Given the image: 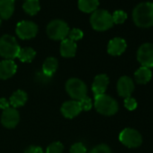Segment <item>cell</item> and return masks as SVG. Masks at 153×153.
Segmentation results:
<instances>
[{
  "label": "cell",
  "instance_id": "cell-9",
  "mask_svg": "<svg viewBox=\"0 0 153 153\" xmlns=\"http://www.w3.org/2000/svg\"><path fill=\"white\" fill-rule=\"evenodd\" d=\"M138 61L142 65V67L152 68L153 67V44L144 43L142 44L137 51Z\"/></svg>",
  "mask_w": 153,
  "mask_h": 153
},
{
  "label": "cell",
  "instance_id": "cell-10",
  "mask_svg": "<svg viewBox=\"0 0 153 153\" xmlns=\"http://www.w3.org/2000/svg\"><path fill=\"white\" fill-rule=\"evenodd\" d=\"M20 121V114L16 108H7L4 110L1 116L2 124L8 129L15 128Z\"/></svg>",
  "mask_w": 153,
  "mask_h": 153
},
{
  "label": "cell",
  "instance_id": "cell-24",
  "mask_svg": "<svg viewBox=\"0 0 153 153\" xmlns=\"http://www.w3.org/2000/svg\"><path fill=\"white\" fill-rule=\"evenodd\" d=\"M112 17H113L114 24L120 25V24H123V23L125 22V20L127 19V15L123 10H117V11H115Z\"/></svg>",
  "mask_w": 153,
  "mask_h": 153
},
{
  "label": "cell",
  "instance_id": "cell-22",
  "mask_svg": "<svg viewBox=\"0 0 153 153\" xmlns=\"http://www.w3.org/2000/svg\"><path fill=\"white\" fill-rule=\"evenodd\" d=\"M23 8L25 12L30 16L36 15L41 9L39 0H25L23 5Z\"/></svg>",
  "mask_w": 153,
  "mask_h": 153
},
{
  "label": "cell",
  "instance_id": "cell-7",
  "mask_svg": "<svg viewBox=\"0 0 153 153\" xmlns=\"http://www.w3.org/2000/svg\"><path fill=\"white\" fill-rule=\"evenodd\" d=\"M119 140L123 145L129 148H137L142 143V137L140 133L131 128L123 130L119 135Z\"/></svg>",
  "mask_w": 153,
  "mask_h": 153
},
{
  "label": "cell",
  "instance_id": "cell-19",
  "mask_svg": "<svg viewBox=\"0 0 153 153\" xmlns=\"http://www.w3.org/2000/svg\"><path fill=\"white\" fill-rule=\"evenodd\" d=\"M28 99L27 94L23 90H17L10 97L9 103L14 108L21 107L23 106Z\"/></svg>",
  "mask_w": 153,
  "mask_h": 153
},
{
  "label": "cell",
  "instance_id": "cell-31",
  "mask_svg": "<svg viewBox=\"0 0 153 153\" xmlns=\"http://www.w3.org/2000/svg\"><path fill=\"white\" fill-rule=\"evenodd\" d=\"M25 153H43V150L41 147L38 146H30L25 149Z\"/></svg>",
  "mask_w": 153,
  "mask_h": 153
},
{
  "label": "cell",
  "instance_id": "cell-20",
  "mask_svg": "<svg viewBox=\"0 0 153 153\" xmlns=\"http://www.w3.org/2000/svg\"><path fill=\"white\" fill-rule=\"evenodd\" d=\"M135 80L139 84H146L151 79V70L146 67H140L134 74Z\"/></svg>",
  "mask_w": 153,
  "mask_h": 153
},
{
  "label": "cell",
  "instance_id": "cell-18",
  "mask_svg": "<svg viewBox=\"0 0 153 153\" xmlns=\"http://www.w3.org/2000/svg\"><path fill=\"white\" fill-rule=\"evenodd\" d=\"M58 68V60L54 57H49L45 59L42 65V74L47 76V78H51V76L56 72Z\"/></svg>",
  "mask_w": 153,
  "mask_h": 153
},
{
  "label": "cell",
  "instance_id": "cell-21",
  "mask_svg": "<svg viewBox=\"0 0 153 153\" xmlns=\"http://www.w3.org/2000/svg\"><path fill=\"white\" fill-rule=\"evenodd\" d=\"M79 8L84 13H93L97 10L99 6L98 0H79Z\"/></svg>",
  "mask_w": 153,
  "mask_h": 153
},
{
  "label": "cell",
  "instance_id": "cell-17",
  "mask_svg": "<svg viewBox=\"0 0 153 153\" xmlns=\"http://www.w3.org/2000/svg\"><path fill=\"white\" fill-rule=\"evenodd\" d=\"M15 10L14 0H0V17L2 19H9Z\"/></svg>",
  "mask_w": 153,
  "mask_h": 153
},
{
  "label": "cell",
  "instance_id": "cell-5",
  "mask_svg": "<svg viewBox=\"0 0 153 153\" xmlns=\"http://www.w3.org/2000/svg\"><path fill=\"white\" fill-rule=\"evenodd\" d=\"M66 91L73 100L79 101L85 97H87L88 88L82 80L73 78L69 79L67 81Z\"/></svg>",
  "mask_w": 153,
  "mask_h": 153
},
{
  "label": "cell",
  "instance_id": "cell-15",
  "mask_svg": "<svg viewBox=\"0 0 153 153\" xmlns=\"http://www.w3.org/2000/svg\"><path fill=\"white\" fill-rule=\"evenodd\" d=\"M126 42L122 38H114L112 39L107 46V51L110 55L119 56L124 52L126 50Z\"/></svg>",
  "mask_w": 153,
  "mask_h": 153
},
{
  "label": "cell",
  "instance_id": "cell-33",
  "mask_svg": "<svg viewBox=\"0 0 153 153\" xmlns=\"http://www.w3.org/2000/svg\"><path fill=\"white\" fill-rule=\"evenodd\" d=\"M0 26H1V19H0Z\"/></svg>",
  "mask_w": 153,
  "mask_h": 153
},
{
  "label": "cell",
  "instance_id": "cell-12",
  "mask_svg": "<svg viewBox=\"0 0 153 153\" xmlns=\"http://www.w3.org/2000/svg\"><path fill=\"white\" fill-rule=\"evenodd\" d=\"M134 90V83L129 76H123L117 82V92L123 97H129Z\"/></svg>",
  "mask_w": 153,
  "mask_h": 153
},
{
  "label": "cell",
  "instance_id": "cell-4",
  "mask_svg": "<svg viewBox=\"0 0 153 153\" xmlns=\"http://www.w3.org/2000/svg\"><path fill=\"white\" fill-rule=\"evenodd\" d=\"M95 107L99 114L107 116L113 115L118 111L117 102L105 94L95 97Z\"/></svg>",
  "mask_w": 153,
  "mask_h": 153
},
{
  "label": "cell",
  "instance_id": "cell-11",
  "mask_svg": "<svg viewBox=\"0 0 153 153\" xmlns=\"http://www.w3.org/2000/svg\"><path fill=\"white\" fill-rule=\"evenodd\" d=\"M60 111H61V114L64 117L68 118V119H72V118L76 117V115H79L82 110H81V107H80L79 101L71 100V101L65 102L61 105Z\"/></svg>",
  "mask_w": 153,
  "mask_h": 153
},
{
  "label": "cell",
  "instance_id": "cell-6",
  "mask_svg": "<svg viewBox=\"0 0 153 153\" xmlns=\"http://www.w3.org/2000/svg\"><path fill=\"white\" fill-rule=\"evenodd\" d=\"M68 32L69 28L68 24L59 19L51 21L47 26L48 36L55 41H63L68 37Z\"/></svg>",
  "mask_w": 153,
  "mask_h": 153
},
{
  "label": "cell",
  "instance_id": "cell-29",
  "mask_svg": "<svg viewBox=\"0 0 153 153\" xmlns=\"http://www.w3.org/2000/svg\"><path fill=\"white\" fill-rule=\"evenodd\" d=\"M89 153H112L110 148L105 144H100L93 148Z\"/></svg>",
  "mask_w": 153,
  "mask_h": 153
},
{
  "label": "cell",
  "instance_id": "cell-14",
  "mask_svg": "<svg viewBox=\"0 0 153 153\" xmlns=\"http://www.w3.org/2000/svg\"><path fill=\"white\" fill-rule=\"evenodd\" d=\"M17 70L16 64L12 59H5L0 62V79H7L13 76Z\"/></svg>",
  "mask_w": 153,
  "mask_h": 153
},
{
  "label": "cell",
  "instance_id": "cell-23",
  "mask_svg": "<svg viewBox=\"0 0 153 153\" xmlns=\"http://www.w3.org/2000/svg\"><path fill=\"white\" fill-rule=\"evenodd\" d=\"M35 55H36V52L33 48L25 47V48L20 49L17 58L22 62H31L34 59Z\"/></svg>",
  "mask_w": 153,
  "mask_h": 153
},
{
  "label": "cell",
  "instance_id": "cell-8",
  "mask_svg": "<svg viewBox=\"0 0 153 153\" xmlns=\"http://www.w3.org/2000/svg\"><path fill=\"white\" fill-rule=\"evenodd\" d=\"M16 32L19 38L23 40H28L36 36L38 33V26L33 22L22 21L17 24Z\"/></svg>",
  "mask_w": 153,
  "mask_h": 153
},
{
  "label": "cell",
  "instance_id": "cell-25",
  "mask_svg": "<svg viewBox=\"0 0 153 153\" xmlns=\"http://www.w3.org/2000/svg\"><path fill=\"white\" fill-rule=\"evenodd\" d=\"M64 147L61 142L55 141L50 144L46 149V153H62Z\"/></svg>",
  "mask_w": 153,
  "mask_h": 153
},
{
  "label": "cell",
  "instance_id": "cell-27",
  "mask_svg": "<svg viewBox=\"0 0 153 153\" xmlns=\"http://www.w3.org/2000/svg\"><path fill=\"white\" fill-rule=\"evenodd\" d=\"M70 153H87V149L83 143L76 142L71 146Z\"/></svg>",
  "mask_w": 153,
  "mask_h": 153
},
{
  "label": "cell",
  "instance_id": "cell-34",
  "mask_svg": "<svg viewBox=\"0 0 153 153\" xmlns=\"http://www.w3.org/2000/svg\"><path fill=\"white\" fill-rule=\"evenodd\" d=\"M14 1H16V0H14Z\"/></svg>",
  "mask_w": 153,
  "mask_h": 153
},
{
  "label": "cell",
  "instance_id": "cell-3",
  "mask_svg": "<svg viewBox=\"0 0 153 153\" xmlns=\"http://www.w3.org/2000/svg\"><path fill=\"white\" fill-rule=\"evenodd\" d=\"M90 24L93 29L103 32L110 29L114 25L112 15L104 9H97L92 13L90 17Z\"/></svg>",
  "mask_w": 153,
  "mask_h": 153
},
{
  "label": "cell",
  "instance_id": "cell-28",
  "mask_svg": "<svg viewBox=\"0 0 153 153\" xmlns=\"http://www.w3.org/2000/svg\"><path fill=\"white\" fill-rule=\"evenodd\" d=\"M79 103L80 105L81 110H84V111H89L92 108V106H93L91 99L89 97H85L84 98L79 100Z\"/></svg>",
  "mask_w": 153,
  "mask_h": 153
},
{
  "label": "cell",
  "instance_id": "cell-26",
  "mask_svg": "<svg viewBox=\"0 0 153 153\" xmlns=\"http://www.w3.org/2000/svg\"><path fill=\"white\" fill-rule=\"evenodd\" d=\"M68 37V39H69L73 42L79 41V40L83 38V32L78 28H74L72 30H69Z\"/></svg>",
  "mask_w": 153,
  "mask_h": 153
},
{
  "label": "cell",
  "instance_id": "cell-1",
  "mask_svg": "<svg viewBox=\"0 0 153 153\" xmlns=\"http://www.w3.org/2000/svg\"><path fill=\"white\" fill-rule=\"evenodd\" d=\"M134 24L140 28L153 26V3L143 2L135 7L132 12Z\"/></svg>",
  "mask_w": 153,
  "mask_h": 153
},
{
  "label": "cell",
  "instance_id": "cell-30",
  "mask_svg": "<svg viewBox=\"0 0 153 153\" xmlns=\"http://www.w3.org/2000/svg\"><path fill=\"white\" fill-rule=\"evenodd\" d=\"M124 106L130 110V111H132V110H135L136 107H137V102L134 98L129 97H126L124 99Z\"/></svg>",
  "mask_w": 153,
  "mask_h": 153
},
{
  "label": "cell",
  "instance_id": "cell-32",
  "mask_svg": "<svg viewBox=\"0 0 153 153\" xmlns=\"http://www.w3.org/2000/svg\"><path fill=\"white\" fill-rule=\"evenodd\" d=\"M9 105H10V103L6 98H0V108L6 110L9 108Z\"/></svg>",
  "mask_w": 153,
  "mask_h": 153
},
{
  "label": "cell",
  "instance_id": "cell-16",
  "mask_svg": "<svg viewBox=\"0 0 153 153\" xmlns=\"http://www.w3.org/2000/svg\"><path fill=\"white\" fill-rule=\"evenodd\" d=\"M76 44L75 42L66 38L61 42L60 44V54L65 58H72L76 55Z\"/></svg>",
  "mask_w": 153,
  "mask_h": 153
},
{
  "label": "cell",
  "instance_id": "cell-13",
  "mask_svg": "<svg viewBox=\"0 0 153 153\" xmlns=\"http://www.w3.org/2000/svg\"><path fill=\"white\" fill-rule=\"evenodd\" d=\"M108 84H109V79L106 75L105 74L97 75L92 84V91L94 92L95 97L105 94V92L107 89Z\"/></svg>",
  "mask_w": 153,
  "mask_h": 153
},
{
  "label": "cell",
  "instance_id": "cell-2",
  "mask_svg": "<svg viewBox=\"0 0 153 153\" xmlns=\"http://www.w3.org/2000/svg\"><path fill=\"white\" fill-rule=\"evenodd\" d=\"M20 46L12 35H3L0 38V56L6 59H12L18 56Z\"/></svg>",
  "mask_w": 153,
  "mask_h": 153
}]
</instances>
